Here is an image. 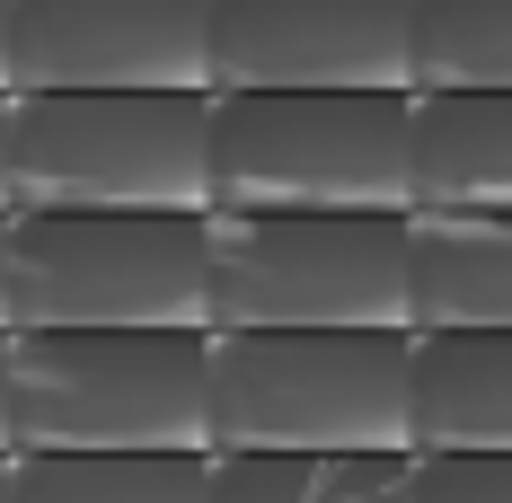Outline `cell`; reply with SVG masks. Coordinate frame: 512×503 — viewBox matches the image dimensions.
Listing matches in <instances>:
<instances>
[{
	"mask_svg": "<svg viewBox=\"0 0 512 503\" xmlns=\"http://www.w3.org/2000/svg\"><path fill=\"white\" fill-rule=\"evenodd\" d=\"M9 451H212V327H9Z\"/></svg>",
	"mask_w": 512,
	"mask_h": 503,
	"instance_id": "6da1fadb",
	"label": "cell"
},
{
	"mask_svg": "<svg viewBox=\"0 0 512 503\" xmlns=\"http://www.w3.org/2000/svg\"><path fill=\"white\" fill-rule=\"evenodd\" d=\"M9 212H212V89H9Z\"/></svg>",
	"mask_w": 512,
	"mask_h": 503,
	"instance_id": "7a4b0ae2",
	"label": "cell"
},
{
	"mask_svg": "<svg viewBox=\"0 0 512 503\" xmlns=\"http://www.w3.org/2000/svg\"><path fill=\"white\" fill-rule=\"evenodd\" d=\"M415 327H212V451H407Z\"/></svg>",
	"mask_w": 512,
	"mask_h": 503,
	"instance_id": "3957f363",
	"label": "cell"
},
{
	"mask_svg": "<svg viewBox=\"0 0 512 503\" xmlns=\"http://www.w3.org/2000/svg\"><path fill=\"white\" fill-rule=\"evenodd\" d=\"M212 212H415L407 89H212Z\"/></svg>",
	"mask_w": 512,
	"mask_h": 503,
	"instance_id": "277c9868",
	"label": "cell"
},
{
	"mask_svg": "<svg viewBox=\"0 0 512 503\" xmlns=\"http://www.w3.org/2000/svg\"><path fill=\"white\" fill-rule=\"evenodd\" d=\"M9 327H212V212H9Z\"/></svg>",
	"mask_w": 512,
	"mask_h": 503,
	"instance_id": "5b68a950",
	"label": "cell"
},
{
	"mask_svg": "<svg viewBox=\"0 0 512 503\" xmlns=\"http://www.w3.org/2000/svg\"><path fill=\"white\" fill-rule=\"evenodd\" d=\"M212 327H407V212H212Z\"/></svg>",
	"mask_w": 512,
	"mask_h": 503,
	"instance_id": "8992f818",
	"label": "cell"
},
{
	"mask_svg": "<svg viewBox=\"0 0 512 503\" xmlns=\"http://www.w3.org/2000/svg\"><path fill=\"white\" fill-rule=\"evenodd\" d=\"M9 89H212V0H9Z\"/></svg>",
	"mask_w": 512,
	"mask_h": 503,
	"instance_id": "52a82bcc",
	"label": "cell"
},
{
	"mask_svg": "<svg viewBox=\"0 0 512 503\" xmlns=\"http://www.w3.org/2000/svg\"><path fill=\"white\" fill-rule=\"evenodd\" d=\"M415 0H212V89H407Z\"/></svg>",
	"mask_w": 512,
	"mask_h": 503,
	"instance_id": "ba28073f",
	"label": "cell"
},
{
	"mask_svg": "<svg viewBox=\"0 0 512 503\" xmlns=\"http://www.w3.org/2000/svg\"><path fill=\"white\" fill-rule=\"evenodd\" d=\"M415 212H512V89H407Z\"/></svg>",
	"mask_w": 512,
	"mask_h": 503,
	"instance_id": "9c48e42d",
	"label": "cell"
},
{
	"mask_svg": "<svg viewBox=\"0 0 512 503\" xmlns=\"http://www.w3.org/2000/svg\"><path fill=\"white\" fill-rule=\"evenodd\" d=\"M407 451H512V327H415Z\"/></svg>",
	"mask_w": 512,
	"mask_h": 503,
	"instance_id": "30bf717a",
	"label": "cell"
},
{
	"mask_svg": "<svg viewBox=\"0 0 512 503\" xmlns=\"http://www.w3.org/2000/svg\"><path fill=\"white\" fill-rule=\"evenodd\" d=\"M407 327H512V212H407Z\"/></svg>",
	"mask_w": 512,
	"mask_h": 503,
	"instance_id": "8fae6325",
	"label": "cell"
},
{
	"mask_svg": "<svg viewBox=\"0 0 512 503\" xmlns=\"http://www.w3.org/2000/svg\"><path fill=\"white\" fill-rule=\"evenodd\" d=\"M9 503H212V451H9Z\"/></svg>",
	"mask_w": 512,
	"mask_h": 503,
	"instance_id": "7c38bea8",
	"label": "cell"
},
{
	"mask_svg": "<svg viewBox=\"0 0 512 503\" xmlns=\"http://www.w3.org/2000/svg\"><path fill=\"white\" fill-rule=\"evenodd\" d=\"M212 503H407V451H212Z\"/></svg>",
	"mask_w": 512,
	"mask_h": 503,
	"instance_id": "4fadbf2b",
	"label": "cell"
},
{
	"mask_svg": "<svg viewBox=\"0 0 512 503\" xmlns=\"http://www.w3.org/2000/svg\"><path fill=\"white\" fill-rule=\"evenodd\" d=\"M407 89H512V0H415Z\"/></svg>",
	"mask_w": 512,
	"mask_h": 503,
	"instance_id": "5bb4252c",
	"label": "cell"
},
{
	"mask_svg": "<svg viewBox=\"0 0 512 503\" xmlns=\"http://www.w3.org/2000/svg\"><path fill=\"white\" fill-rule=\"evenodd\" d=\"M407 503H512V451H407Z\"/></svg>",
	"mask_w": 512,
	"mask_h": 503,
	"instance_id": "9a60e30c",
	"label": "cell"
},
{
	"mask_svg": "<svg viewBox=\"0 0 512 503\" xmlns=\"http://www.w3.org/2000/svg\"><path fill=\"white\" fill-rule=\"evenodd\" d=\"M0 451H9V327H0Z\"/></svg>",
	"mask_w": 512,
	"mask_h": 503,
	"instance_id": "2e32d148",
	"label": "cell"
},
{
	"mask_svg": "<svg viewBox=\"0 0 512 503\" xmlns=\"http://www.w3.org/2000/svg\"><path fill=\"white\" fill-rule=\"evenodd\" d=\"M0 212H9V89H0Z\"/></svg>",
	"mask_w": 512,
	"mask_h": 503,
	"instance_id": "e0dca14e",
	"label": "cell"
},
{
	"mask_svg": "<svg viewBox=\"0 0 512 503\" xmlns=\"http://www.w3.org/2000/svg\"><path fill=\"white\" fill-rule=\"evenodd\" d=\"M0 327H9V212H0Z\"/></svg>",
	"mask_w": 512,
	"mask_h": 503,
	"instance_id": "ac0fdd59",
	"label": "cell"
},
{
	"mask_svg": "<svg viewBox=\"0 0 512 503\" xmlns=\"http://www.w3.org/2000/svg\"><path fill=\"white\" fill-rule=\"evenodd\" d=\"M0 89H9V0H0Z\"/></svg>",
	"mask_w": 512,
	"mask_h": 503,
	"instance_id": "d6986e66",
	"label": "cell"
},
{
	"mask_svg": "<svg viewBox=\"0 0 512 503\" xmlns=\"http://www.w3.org/2000/svg\"><path fill=\"white\" fill-rule=\"evenodd\" d=\"M0 503H9V451H0Z\"/></svg>",
	"mask_w": 512,
	"mask_h": 503,
	"instance_id": "ffe728a7",
	"label": "cell"
}]
</instances>
